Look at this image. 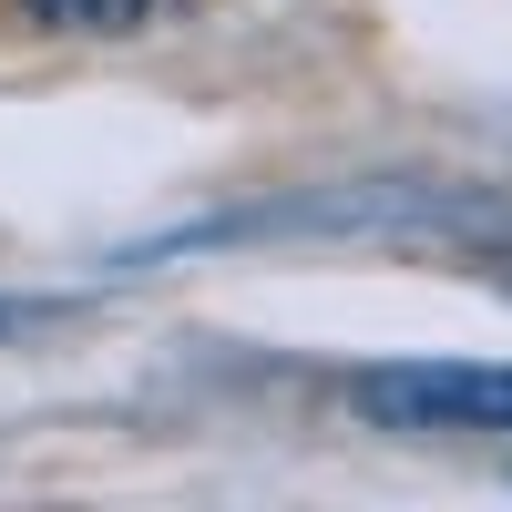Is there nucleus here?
<instances>
[{"instance_id": "nucleus-1", "label": "nucleus", "mask_w": 512, "mask_h": 512, "mask_svg": "<svg viewBox=\"0 0 512 512\" xmlns=\"http://www.w3.org/2000/svg\"><path fill=\"white\" fill-rule=\"evenodd\" d=\"M349 400L379 420V431H512V369H482V359L359 369Z\"/></svg>"}]
</instances>
